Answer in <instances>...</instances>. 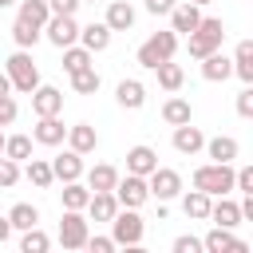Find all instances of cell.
<instances>
[{"label":"cell","instance_id":"6da1fadb","mask_svg":"<svg viewBox=\"0 0 253 253\" xmlns=\"http://www.w3.org/2000/svg\"><path fill=\"white\" fill-rule=\"evenodd\" d=\"M194 190L210 194V198H221L233 190V166L229 162H206L194 170Z\"/></svg>","mask_w":253,"mask_h":253},{"label":"cell","instance_id":"7a4b0ae2","mask_svg":"<svg viewBox=\"0 0 253 253\" xmlns=\"http://www.w3.org/2000/svg\"><path fill=\"white\" fill-rule=\"evenodd\" d=\"M4 71H8V79H12V87H16V91H24V95H32V91L40 87V67L32 63V55H28V47H20V51H12V55H8V63H4Z\"/></svg>","mask_w":253,"mask_h":253},{"label":"cell","instance_id":"3957f363","mask_svg":"<svg viewBox=\"0 0 253 253\" xmlns=\"http://www.w3.org/2000/svg\"><path fill=\"white\" fill-rule=\"evenodd\" d=\"M221 40H225V28H221V20H213V16H202V20H198V28L190 32V55H194V59H202V55L217 51V47H221Z\"/></svg>","mask_w":253,"mask_h":253},{"label":"cell","instance_id":"277c9868","mask_svg":"<svg viewBox=\"0 0 253 253\" xmlns=\"http://www.w3.org/2000/svg\"><path fill=\"white\" fill-rule=\"evenodd\" d=\"M174 51H178V32H154V36L138 47V55H134V59H138L142 67H150V71H154L162 59H174Z\"/></svg>","mask_w":253,"mask_h":253},{"label":"cell","instance_id":"5b68a950","mask_svg":"<svg viewBox=\"0 0 253 253\" xmlns=\"http://www.w3.org/2000/svg\"><path fill=\"white\" fill-rule=\"evenodd\" d=\"M142 233H146V221L138 217V210L119 206L115 217H111V237H115V245H138Z\"/></svg>","mask_w":253,"mask_h":253},{"label":"cell","instance_id":"8992f818","mask_svg":"<svg viewBox=\"0 0 253 253\" xmlns=\"http://www.w3.org/2000/svg\"><path fill=\"white\" fill-rule=\"evenodd\" d=\"M87 237H91L87 217H83L79 210H63V221H59V245H63V249H83Z\"/></svg>","mask_w":253,"mask_h":253},{"label":"cell","instance_id":"52a82bcc","mask_svg":"<svg viewBox=\"0 0 253 253\" xmlns=\"http://www.w3.org/2000/svg\"><path fill=\"white\" fill-rule=\"evenodd\" d=\"M146 190H150V198L170 202V198H178V190H182V174H178V170H166V166H154V170L146 174Z\"/></svg>","mask_w":253,"mask_h":253},{"label":"cell","instance_id":"ba28073f","mask_svg":"<svg viewBox=\"0 0 253 253\" xmlns=\"http://www.w3.org/2000/svg\"><path fill=\"white\" fill-rule=\"evenodd\" d=\"M111 194H115V202H119V206H126V210H138V206L150 198V190H146V178H142V174H126V178H119Z\"/></svg>","mask_w":253,"mask_h":253},{"label":"cell","instance_id":"9c48e42d","mask_svg":"<svg viewBox=\"0 0 253 253\" xmlns=\"http://www.w3.org/2000/svg\"><path fill=\"white\" fill-rule=\"evenodd\" d=\"M43 32H47V40H51L59 51H63V47H71V43L79 40V24H75V16H47Z\"/></svg>","mask_w":253,"mask_h":253},{"label":"cell","instance_id":"30bf717a","mask_svg":"<svg viewBox=\"0 0 253 253\" xmlns=\"http://www.w3.org/2000/svg\"><path fill=\"white\" fill-rule=\"evenodd\" d=\"M202 249H206V253H245V241H237L229 229L213 225V229L202 237Z\"/></svg>","mask_w":253,"mask_h":253},{"label":"cell","instance_id":"8fae6325","mask_svg":"<svg viewBox=\"0 0 253 253\" xmlns=\"http://www.w3.org/2000/svg\"><path fill=\"white\" fill-rule=\"evenodd\" d=\"M32 111H36V119L59 115V111H63V91H59V87H36V91H32Z\"/></svg>","mask_w":253,"mask_h":253},{"label":"cell","instance_id":"7c38bea8","mask_svg":"<svg viewBox=\"0 0 253 253\" xmlns=\"http://www.w3.org/2000/svg\"><path fill=\"white\" fill-rule=\"evenodd\" d=\"M206 146V134H202V126H194V123H182V126H174V150L178 154H198Z\"/></svg>","mask_w":253,"mask_h":253},{"label":"cell","instance_id":"4fadbf2b","mask_svg":"<svg viewBox=\"0 0 253 253\" xmlns=\"http://www.w3.org/2000/svg\"><path fill=\"white\" fill-rule=\"evenodd\" d=\"M51 174H55L59 182H75V178H83V154H75V150L67 146L63 154L51 158Z\"/></svg>","mask_w":253,"mask_h":253},{"label":"cell","instance_id":"5bb4252c","mask_svg":"<svg viewBox=\"0 0 253 253\" xmlns=\"http://www.w3.org/2000/svg\"><path fill=\"white\" fill-rule=\"evenodd\" d=\"M229 75H233V59H229V55H221V51L202 55V79H210V83H225Z\"/></svg>","mask_w":253,"mask_h":253},{"label":"cell","instance_id":"9a60e30c","mask_svg":"<svg viewBox=\"0 0 253 253\" xmlns=\"http://www.w3.org/2000/svg\"><path fill=\"white\" fill-rule=\"evenodd\" d=\"M32 138H36V142H43V146H59V142L67 138V126L59 123V115H43V119L36 123Z\"/></svg>","mask_w":253,"mask_h":253},{"label":"cell","instance_id":"2e32d148","mask_svg":"<svg viewBox=\"0 0 253 253\" xmlns=\"http://www.w3.org/2000/svg\"><path fill=\"white\" fill-rule=\"evenodd\" d=\"M87 213H91V221H111L115 217V210H119V202H115V194L111 190H91V198H87V206H83Z\"/></svg>","mask_w":253,"mask_h":253},{"label":"cell","instance_id":"e0dca14e","mask_svg":"<svg viewBox=\"0 0 253 253\" xmlns=\"http://www.w3.org/2000/svg\"><path fill=\"white\" fill-rule=\"evenodd\" d=\"M103 24H107L111 32H130V28H134V8H130L126 0H111Z\"/></svg>","mask_w":253,"mask_h":253},{"label":"cell","instance_id":"ac0fdd59","mask_svg":"<svg viewBox=\"0 0 253 253\" xmlns=\"http://www.w3.org/2000/svg\"><path fill=\"white\" fill-rule=\"evenodd\" d=\"M67 146H71L75 154H91V150L99 146L95 126H91V123H75V126H67Z\"/></svg>","mask_w":253,"mask_h":253},{"label":"cell","instance_id":"d6986e66","mask_svg":"<svg viewBox=\"0 0 253 253\" xmlns=\"http://www.w3.org/2000/svg\"><path fill=\"white\" fill-rule=\"evenodd\" d=\"M210 221H213V225H221V229H233V225H241L245 217H241L237 202H229V198L221 194V202H210Z\"/></svg>","mask_w":253,"mask_h":253},{"label":"cell","instance_id":"ffe728a7","mask_svg":"<svg viewBox=\"0 0 253 253\" xmlns=\"http://www.w3.org/2000/svg\"><path fill=\"white\" fill-rule=\"evenodd\" d=\"M198 20H202V8L198 4H174L170 8V32H194L198 28Z\"/></svg>","mask_w":253,"mask_h":253},{"label":"cell","instance_id":"44dd1931","mask_svg":"<svg viewBox=\"0 0 253 253\" xmlns=\"http://www.w3.org/2000/svg\"><path fill=\"white\" fill-rule=\"evenodd\" d=\"M79 40H83V47L95 55V51H107L111 47V28L99 20V24H87V28H79Z\"/></svg>","mask_w":253,"mask_h":253},{"label":"cell","instance_id":"7402d4cb","mask_svg":"<svg viewBox=\"0 0 253 253\" xmlns=\"http://www.w3.org/2000/svg\"><path fill=\"white\" fill-rule=\"evenodd\" d=\"M115 99H119V107H126V111H138V107L146 103V87H142L138 79H123V83L115 87Z\"/></svg>","mask_w":253,"mask_h":253},{"label":"cell","instance_id":"603a6c76","mask_svg":"<svg viewBox=\"0 0 253 253\" xmlns=\"http://www.w3.org/2000/svg\"><path fill=\"white\" fill-rule=\"evenodd\" d=\"M154 166H158V154H154L150 146H130V150H126V174H142V178H146Z\"/></svg>","mask_w":253,"mask_h":253},{"label":"cell","instance_id":"cb8c5ba5","mask_svg":"<svg viewBox=\"0 0 253 253\" xmlns=\"http://www.w3.org/2000/svg\"><path fill=\"white\" fill-rule=\"evenodd\" d=\"M233 75L241 83H253V40H241L233 51Z\"/></svg>","mask_w":253,"mask_h":253},{"label":"cell","instance_id":"d4e9b609","mask_svg":"<svg viewBox=\"0 0 253 253\" xmlns=\"http://www.w3.org/2000/svg\"><path fill=\"white\" fill-rule=\"evenodd\" d=\"M162 119L170 123V126H182V123H194V107H190V99H166L162 103Z\"/></svg>","mask_w":253,"mask_h":253},{"label":"cell","instance_id":"484cf974","mask_svg":"<svg viewBox=\"0 0 253 253\" xmlns=\"http://www.w3.org/2000/svg\"><path fill=\"white\" fill-rule=\"evenodd\" d=\"M237 138H229V134H217V138H206V154L213 158V162H233L237 158Z\"/></svg>","mask_w":253,"mask_h":253},{"label":"cell","instance_id":"4316f807","mask_svg":"<svg viewBox=\"0 0 253 253\" xmlns=\"http://www.w3.org/2000/svg\"><path fill=\"white\" fill-rule=\"evenodd\" d=\"M8 225L24 233V229H32V225H40V210H36L32 202H16V206L8 210Z\"/></svg>","mask_w":253,"mask_h":253},{"label":"cell","instance_id":"83f0119b","mask_svg":"<svg viewBox=\"0 0 253 253\" xmlns=\"http://www.w3.org/2000/svg\"><path fill=\"white\" fill-rule=\"evenodd\" d=\"M47 0H20V16L16 20H24V24H32V28H40L43 32V24H47Z\"/></svg>","mask_w":253,"mask_h":253},{"label":"cell","instance_id":"f1b7e54d","mask_svg":"<svg viewBox=\"0 0 253 253\" xmlns=\"http://www.w3.org/2000/svg\"><path fill=\"white\" fill-rule=\"evenodd\" d=\"M154 71H158V87H162V91H178V87L186 83V71H182L174 59H162Z\"/></svg>","mask_w":253,"mask_h":253},{"label":"cell","instance_id":"f546056e","mask_svg":"<svg viewBox=\"0 0 253 253\" xmlns=\"http://www.w3.org/2000/svg\"><path fill=\"white\" fill-rule=\"evenodd\" d=\"M115 182H119V170L107 166V162H99V166L87 170V190H115Z\"/></svg>","mask_w":253,"mask_h":253},{"label":"cell","instance_id":"4dcf8cb0","mask_svg":"<svg viewBox=\"0 0 253 253\" xmlns=\"http://www.w3.org/2000/svg\"><path fill=\"white\" fill-rule=\"evenodd\" d=\"M210 194H202V190H190L186 198H182V210H186V217H194V221H206L210 217Z\"/></svg>","mask_w":253,"mask_h":253},{"label":"cell","instance_id":"1f68e13d","mask_svg":"<svg viewBox=\"0 0 253 253\" xmlns=\"http://www.w3.org/2000/svg\"><path fill=\"white\" fill-rule=\"evenodd\" d=\"M24 178H28L32 186H40V190H47V186L55 182V174H51V162H43V158H32V162H28V170H24Z\"/></svg>","mask_w":253,"mask_h":253},{"label":"cell","instance_id":"d6a6232c","mask_svg":"<svg viewBox=\"0 0 253 253\" xmlns=\"http://www.w3.org/2000/svg\"><path fill=\"white\" fill-rule=\"evenodd\" d=\"M83 67H91V51H87L83 43H79V47H75V43L63 47V71L75 75V71H83Z\"/></svg>","mask_w":253,"mask_h":253},{"label":"cell","instance_id":"836d02e7","mask_svg":"<svg viewBox=\"0 0 253 253\" xmlns=\"http://www.w3.org/2000/svg\"><path fill=\"white\" fill-rule=\"evenodd\" d=\"M87 198H91V190H87L79 178H75V182H63V210H83Z\"/></svg>","mask_w":253,"mask_h":253},{"label":"cell","instance_id":"e575fe53","mask_svg":"<svg viewBox=\"0 0 253 253\" xmlns=\"http://www.w3.org/2000/svg\"><path fill=\"white\" fill-rule=\"evenodd\" d=\"M99 83H103V79H99V71H95V67H83V71H75V75H71L75 95H95V91H99Z\"/></svg>","mask_w":253,"mask_h":253},{"label":"cell","instance_id":"d590c367","mask_svg":"<svg viewBox=\"0 0 253 253\" xmlns=\"http://www.w3.org/2000/svg\"><path fill=\"white\" fill-rule=\"evenodd\" d=\"M4 154H8L12 162H28V158H32V138H28V134H12V138H4Z\"/></svg>","mask_w":253,"mask_h":253},{"label":"cell","instance_id":"8d00e7d4","mask_svg":"<svg viewBox=\"0 0 253 253\" xmlns=\"http://www.w3.org/2000/svg\"><path fill=\"white\" fill-rule=\"evenodd\" d=\"M47 245H51V237H47V233H43L40 225L24 229V237H20V249H24V253H43Z\"/></svg>","mask_w":253,"mask_h":253},{"label":"cell","instance_id":"74e56055","mask_svg":"<svg viewBox=\"0 0 253 253\" xmlns=\"http://www.w3.org/2000/svg\"><path fill=\"white\" fill-rule=\"evenodd\" d=\"M12 40H16V47H36V40H40V28H32V24L16 20V24H12Z\"/></svg>","mask_w":253,"mask_h":253},{"label":"cell","instance_id":"f35d334b","mask_svg":"<svg viewBox=\"0 0 253 253\" xmlns=\"http://www.w3.org/2000/svg\"><path fill=\"white\" fill-rule=\"evenodd\" d=\"M20 182V162H12L8 154H0V190H12Z\"/></svg>","mask_w":253,"mask_h":253},{"label":"cell","instance_id":"ab89813d","mask_svg":"<svg viewBox=\"0 0 253 253\" xmlns=\"http://www.w3.org/2000/svg\"><path fill=\"white\" fill-rule=\"evenodd\" d=\"M233 190H241V194H253V166H241V170H233Z\"/></svg>","mask_w":253,"mask_h":253},{"label":"cell","instance_id":"60d3db41","mask_svg":"<svg viewBox=\"0 0 253 253\" xmlns=\"http://www.w3.org/2000/svg\"><path fill=\"white\" fill-rule=\"evenodd\" d=\"M174 253H202V237H194V233L174 237Z\"/></svg>","mask_w":253,"mask_h":253},{"label":"cell","instance_id":"b9f144b4","mask_svg":"<svg viewBox=\"0 0 253 253\" xmlns=\"http://www.w3.org/2000/svg\"><path fill=\"white\" fill-rule=\"evenodd\" d=\"M237 115L241 119H253V83H245V91L237 95Z\"/></svg>","mask_w":253,"mask_h":253},{"label":"cell","instance_id":"7bdbcfd3","mask_svg":"<svg viewBox=\"0 0 253 253\" xmlns=\"http://www.w3.org/2000/svg\"><path fill=\"white\" fill-rule=\"evenodd\" d=\"M12 123H16V99L0 95V126H12Z\"/></svg>","mask_w":253,"mask_h":253},{"label":"cell","instance_id":"ee69618b","mask_svg":"<svg viewBox=\"0 0 253 253\" xmlns=\"http://www.w3.org/2000/svg\"><path fill=\"white\" fill-rule=\"evenodd\" d=\"M75 8H79V0H47L51 16H75Z\"/></svg>","mask_w":253,"mask_h":253},{"label":"cell","instance_id":"f6af8a7d","mask_svg":"<svg viewBox=\"0 0 253 253\" xmlns=\"http://www.w3.org/2000/svg\"><path fill=\"white\" fill-rule=\"evenodd\" d=\"M83 249H91V253H111V249H115V237H87Z\"/></svg>","mask_w":253,"mask_h":253},{"label":"cell","instance_id":"bcb514c9","mask_svg":"<svg viewBox=\"0 0 253 253\" xmlns=\"http://www.w3.org/2000/svg\"><path fill=\"white\" fill-rule=\"evenodd\" d=\"M170 8H174V0H146L150 16H170Z\"/></svg>","mask_w":253,"mask_h":253},{"label":"cell","instance_id":"7dc6e473","mask_svg":"<svg viewBox=\"0 0 253 253\" xmlns=\"http://www.w3.org/2000/svg\"><path fill=\"white\" fill-rule=\"evenodd\" d=\"M12 237V225H8V217H0V245Z\"/></svg>","mask_w":253,"mask_h":253},{"label":"cell","instance_id":"c3c4849f","mask_svg":"<svg viewBox=\"0 0 253 253\" xmlns=\"http://www.w3.org/2000/svg\"><path fill=\"white\" fill-rule=\"evenodd\" d=\"M12 91V79H8V71H0V95H8Z\"/></svg>","mask_w":253,"mask_h":253},{"label":"cell","instance_id":"681fc988","mask_svg":"<svg viewBox=\"0 0 253 253\" xmlns=\"http://www.w3.org/2000/svg\"><path fill=\"white\" fill-rule=\"evenodd\" d=\"M190 4H198V8H206V4H213V0H190Z\"/></svg>","mask_w":253,"mask_h":253},{"label":"cell","instance_id":"f907efd6","mask_svg":"<svg viewBox=\"0 0 253 253\" xmlns=\"http://www.w3.org/2000/svg\"><path fill=\"white\" fill-rule=\"evenodd\" d=\"M8 4H16V0H0V8H8Z\"/></svg>","mask_w":253,"mask_h":253},{"label":"cell","instance_id":"816d5d0a","mask_svg":"<svg viewBox=\"0 0 253 253\" xmlns=\"http://www.w3.org/2000/svg\"><path fill=\"white\" fill-rule=\"evenodd\" d=\"M0 154H4V134H0Z\"/></svg>","mask_w":253,"mask_h":253},{"label":"cell","instance_id":"f5cc1de1","mask_svg":"<svg viewBox=\"0 0 253 253\" xmlns=\"http://www.w3.org/2000/svg\"><path fill=\"white\" fill-rule=\"evenodd\" d=\"M79 4H95V0H79Z\"/></svg>","mask_w":253,"mask_h":253}]
</instances>
